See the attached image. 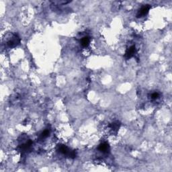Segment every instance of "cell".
Segmentation results:
<instances>
[{"label":"cell","mask_w":172,"mask_h":172,"mask_svg":"<svg viewBox=\"0 0 172 172\" xmlns=\"http://www.w3.org/2000/svg\"><path fill=\"white\" fill-rule=\"evenodd\" d=\"M136 52H137V49H136V46L135 45H131V46L127 49L126 53H125L124 57L126 59H130L132 57H133L135 55Z\"/></svg>","instance_id":"obj_4"},{"label":"cell","mask_w":172,"mask_h":172,"mask_svg":"<svg viewBox=\"0 0 172 172\" xmlns=\"http://www.w3.org/2000/svg\"><path fill=\"white\" fill-rule=\"evenodd\" d=\"M150 8V6L149 5H145L143 7H141V8L139 10L137 14V18H142L144 17L146 15H147V14L149 12V10Z\"/></svg>","instance_id":"obj_5"},{"label":"cell","mask_w":172,"mask_h":172,"mask_svg":"<svg viewBox=\"0 0 172 172\" xmlns=\"http://www.w3.org/2000/svg\"><path fill=\"white\" fill-rule=\"evenodd\" d=\"M32 145H33V142H32L30 139L26 140V141H22L20 144L18 145V149L19 150L22 154H26L31 151Z\"/></svg>","instance_id":"obj_3"},{"label":"cell","mask_w":172,"mask_h":172,"mask_svg":"<svg viewBox=\"0 0 172 172\" xmlns=\"http://www.w3.org/2000/svg\"><path fill=\"white\" fill-rule=\"evenodd\" d=\"M6 47L8 49H13L20 44V38L16 34L8 33L5 36L3 39Z\"/></svg>","instance_id":"obj_1"},{"label":"cell","mask_w":172,"mask_h":172,"mask_svg":"<svg viewBox=\"0 0 172 172\" xmlns=\"http://www.w3.org/2000/svg\"><path fill=\"white\" fill-rule=\"evenodd\" d=\"M98 151L100 153H102V154H104V155H107L110 153V145L108 143L104 142L100 143L98 147Z\"/></svg>","instance_id":"obj_6"},{"label":"cell","mask_w":172,"mask_h":172,"mask_svg":"<svg viewBox=\"0 0 172 172\" xmlns=\"http://www.w3.org/2000/svg\"><path fill=\"white\" fill-rule=\"evenodd\" d=\"M160 97V94L157 92H152L151 94H150L149 96V98L151 100H156L158 99Z\"/></svg>","instance_id":"obj_10"},{"label":"cell","mask_w":172,"mask_h":172,"mask_svg":"<svg viewBox=\"0 0 172 172\" xmlns=\"http://www.w3.org/2000/svg\"><path fill=\"white\" fill-rule=\"evenodd\" d=\"M120 127V122L118 121H115V122H113L112 123H111L109 125V127L111 129V131H112L113 132H115V133H117V132L119 130Z\"/></svg>","instance_id":"obj_7"},{"label":"cell","mask_w":172,"mask_h":172,"mask_svg":"<svg viewBox=\"0 0 172 172\" xmlns=\"http://www.w3.org/2000/svg\"><path fill=\"white\" fill-rule=\"evenodd\" d=\"M89 43H90V38L88 36H85V37H82L80 40V44L84 48L88 47L89 46Z\"/></svg>","instance_id":"obj_8"},{"label":"cell","mask_w":172,"mask_h":172,"mask_svg":"<svg viewBox=\"0 0 172 172\" xmlns=\"http://www.w3.org/2000/svg\"><path fill=\"white\" fill-rule=\"evenodd\" d=\"M57 150L64 156L71 159H74L77 156V153L75 150L70 149L64 145H58L57 147Z\"/></svg>","instance_id":"obj_2"},{"label":"cell","mask_w":172,"mask_h":172,"mask_svg":"<svg viewBox=\"0 0 172 172\" xmlns=\"http://www.w3.org/2000/svg\"><path fill=\"white\" fill-rule=\"evenodd\" d=\"M50 132H51V131H50V129H49V128L45 129V130L42 131L40 133V135H39L38 139L40 140H42H42L46 139L50 135Z\"/></svg>","instance_id":"obj_9"},{"label":"cell","mask_w":172,"mask_h":172,"mask_svg":"<svg viewBox=\"0 0 172 172\" xmlns=\"http://www.w3.org/2000/svg\"><path fill=\"white\" fill-rule=\"evenodd\" d=\"M71 2L69 1H55L53 2V3L54 4H56L57 6H59V5H65L67 3H69Z\"/></svg>","instance_id":"obj_11"}]
</instances>
